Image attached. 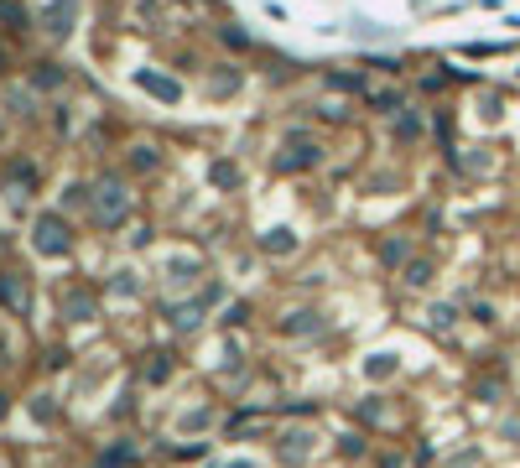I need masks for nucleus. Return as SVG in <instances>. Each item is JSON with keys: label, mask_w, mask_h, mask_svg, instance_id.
<instances>
[{"label": "nucleus", "mask_w": 520, "mask_h": 468, "mask_svg": "<svg viewBox=\"0 0 520 468\" xmlns=\"http://www.w3.org/2000/svg\"><path fill=\"white\" fill-rule=\"evenodd\" d=\"M0 16V468H520V62L276 58L240 130Z\"/></svg>", "instance_id": "nucleus-1"}]
</instances>
